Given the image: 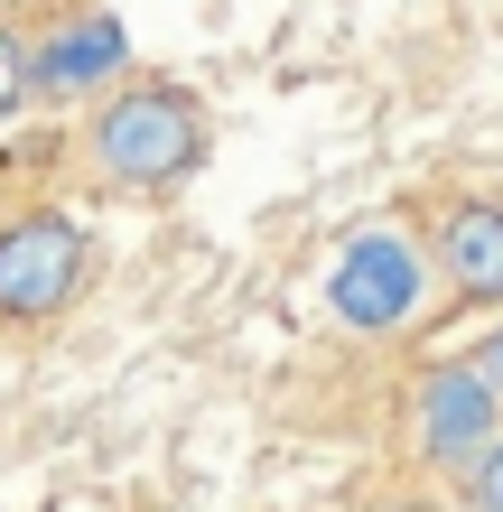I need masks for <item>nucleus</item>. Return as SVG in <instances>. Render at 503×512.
<instances>
[{"label":"nucleus","mask_w":503,"mask_h":512,"mask_svg":"<svg viewBox=\"0 0 503 512\" xmlns=\"http://www.w3.org/2000/svg\"><path fill=\"white\" fill-rule=\"evenodd\" d=\"M494 429H503V401L476 382V364H429L410 382V447H420L429 466L466 475L494 447Z\"/></svg>","instance_id":"nucleus-4"},{"label":"nucleus","mask_w":503,"mask_h":512,"mask_svg":"<svg viewBox=\"0 0 503 512\" xmlns=\"http://www.w3.org/2000/svg\"><path fill=\"white\" fill-rule=\"evenodd\" d=\"M466 503H476V512H503V429H494L485 457L466 466Z\"/></svg>","instance_id":"nucleus-7"},{"label":"nucleus","mask_w":503,"mask_h":512,"mask_svg":"<svg viewBox=\"0 0 503 512\" xmlns=\"http://www.w3.org/2000/svg\"><path fill=\"white\" fill-rule=\"evenodd\" d=\"M131 66V38H122V19L112 10H84L66 28H47L38 47H28V94H56V103H75V94H94V84H112Z\"/></svg>","instance_id":"nucleus-5"},{"label":"nucleus","mask_w":503,"mask_h":512,"mask_svg":"<svg viewBox=\"0 0 503 512\" xmlns=\"http://www.w3.org/2000/svg\"><path fill=\"white\" fill-rule=\"evenodd\" d=\"M466 364H476V382H485L494 401H503V317H494V336H485L476 354H466Z\"/></svg>","instance_id":"nucleus-9"},{"label":"nucleus","mask_w":503,"mask_h":512,"mask_svg":"<svg viewBox=\"0 0 503 512\" xmlns=\"http://www.w3.org/2000/svg\"><path fill=\"white\" fill-rule=\"evenodd\" d=\"M438 270H448L457 298L503 308V205H457V215L438 224Z\"/></svg>","instance_id":"nucleus-6"},{"label":"nucleus","mask_w":503,"mask_h":512,"mask_svg":"<svg viewBox=\"0 0 503 512\" xmlns=\"http://www.w3.org/2000/svg\"><path fill=\"white\" fill-rule=\"evenodd\" d=\"M84 149H94V168L112 177V187L159 196V187L205 168V103L187 94V84H122V94L94 112Z\"/></svg>","instance_id":"nucleus-1"},{"label":"nucleus","mask_w":503,"mask_h":512,"mask_svg":"<svg viewBox=\"0 0 503 512\" xmlns=\"http://www.w3.org/2000/svg\"><path fill=\"white\" fill-rule=\"evenodd\" d=\"M19 103H28V47L10 38V28H0V122H10Z\"/></svg>","instance_id":"nucleus-8"},{"label":"nucleus","mask_w":503,"mask_h":512,"mask_svg":"<svg viewBox=\"0 0 503 512\" xmlns=\"http://www.w3.org/2000/svg\"><path fill=\"white\" fill-rule=\"evenodd\" d=\"M420 298H429V270H420V252H410L401 233H354V243L336 252V270H327V308L345 326H364V336L410 326Z\"/></svg>","instance_id":"nucleus-3"},{"label":"nucleus","mask_w":503,"mask_h":512,"mask_svg":"<svg viewBox=\"0 0 503 512\" xmlns=\"http://www.w3.org/2000/svg\"><path fill=\"white\" fill-rule=\"evenodd\" d=\"M84 270H94V243H84L75 215H56V205L10 215V224H0V317L38 326L56 308H75Z\"/></svg>","instance_id":"nucleus-2"}]
</instances>
